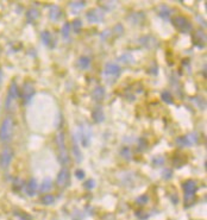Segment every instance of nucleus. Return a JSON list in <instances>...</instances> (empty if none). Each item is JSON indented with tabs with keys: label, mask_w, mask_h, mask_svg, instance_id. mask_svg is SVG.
I'll use <instances>...</instances> for the list:
<instances>
[{
	"label": "nucleus",
	"mask_w": 207,
	"mask_h": 220,
	"mask_svg": "<svg viewBox=\"0 0 207 220\" xmlns=\"http://www.w3.org/2000/svg\"><path fill=\"white\" fill-rule=\"evenodd\" d=\"M56 142H57V147H58V161L60 163L66 167L69 163V155L67 151V147H66V138H64V133L63 132H58L56 136Z\"/></svg>",
	"instance_id": "nucleus-1"
},
{
	"label": "nucleus",
	"mask_w": 207,
	"mask_h": 220,
	"mask_svg": "<svg viewBox=\"0 0 207 220\" xmlns=\"http://www.w3.org/2000/svg\"><path fill=\"white\" fill-rule=\"evenodd\" d=\"M13 119L11 117H6L2 120L0 125V142L1 143H7L13 133Z\"/></svg>",
	"instance_id": "nucleus-2"
},
{
	"label": "nucleus",
	"mask_w": 207,
	"mask_h": 220,
	"mask_svg": "<svg viewBox=\"0 0 207 220\" xmlns=\"http://www.w3.org/2000/svg\"><path fill=\"white\" fill-rule=\"evenodd\" d=\"M171 23L182 33H188L192 30V23L183 16H176L171 19Z\"/></svg>",
	"instance_id": "nucleus-3"
},
{
	"label": "nucleus",
	"mask_w": 207,
	"mask_h": 220,
	"mask_svg": "<svg viewBox=\"0 0 207 220\" xmlns=\"http://www.w3.org/2000/svg\"><path fill=\"white\" fill-rule=\"evenodd\" d=\"M79 137L81 140V144L85 147H90V139H92V131H90V125L87 124H81L80 125V131H79Z\"/></svg>",
	"instance_id": "nucleus-4"
},
{
	"label": "nucleus",
	"mask_w": 207,
	"mask_h": 220,
	"mask_svg": "<svg viewBox=\"0 0 207 220\" xmlns=\"http://www.w3.org/2000/svg\"><path fill=\"white\" fill-rule=\"evenodd\" d=\"M176 143L181 147H192L198 143V135L194 132V133H189L187 136L176 138Z\"/></svg>",
	"instance_id": "nucleus-5"
},
{
	"label": "nucleus",
	"mask_w": 207,
	"mask_h": 220,
	"mask_svg": "<svg viewBox=\"0 0 207 220\" xmlns=\"http://www.w3.org/2000/svg\"><path fill=\"white\" fill-rule=\"evenodd\" d=\"M20 93V96H22V99L24 101V104L27 105L31 99H32V96L35 95V88H34V86L31 84V83H25L24 86H23V88H22V92Z\"/></svg>",
	"instance_id": "nucleus-6"
},
{
	"label": "nucleus",
	"mask_w": 207,
	"mask_h": 220,
	"mask_svg": "<svg viewBox=\"0 0 207 220\" xmlns=\"http://www.w3.org/2000/svg\"><path fill=\"white\" fill-rule=\"evenodd\" d=\"M121 72L120 65L117 63H106L104 68V75L107 77H118Z\"/></svg>",
	"instance_id": "nucleus-7"
},
{
	"label": "nucleus",
	"mask_w": 207,
	"mask_h": 220,
	"mask_svg": "<svg viewBox=\"0 0 207 220\" xmlns=\"http://www.w3.org/2000/svg\"><path fill=\"white\" fill-rule=\"evenodd\" d=\"M86 18L90 23H101L104 20V12L100 9H92L86 13Z\"/></svg>",
	"instance_id": "nucleus-8"
},
{
	"label": "nucleus",
	"mask_w": 207,
	"mask_h": 220,
	"mask_svg": "<svg viewBox=\"0 0 207 220\" xmlns=\"http://www.w3.org/2000/svg\"><path fill=\"white\" fill-rule=\"evenodd\" d=\"M192 41H193V44H194V45H197L198 48L202 49V48H205V45H206V33H205L202 30L199 29V30H197V31L193 33Z\"/></svg>",
	"instance_id": "nucleus-9"
},
{
	"label": "nucleus",
	"mask_w": 207,
	"mask_h": 220,
	"mask_svg": "<svg viewBox=\"0 0 207 220\" xmlns=\"http://www.w3.org/2000/svg\"><path fill=\"white\" fill-rule=\"evenodd\" d=\"M12 157H13V151L11 147H5L1 154H0V165L1 168H7L12 161Z\"/></svg>",
	"instance_id": "nucleus-10"
},
{
	"label": "nucleus",
	"mask_w": 207,
	"mask_h": 220,
	"mask_svg": "<svg viewBox=\"0 0 207 220\" xmlns=\"http://www.w3.org/2000/svg\"><path fill=\"white\" fill-rule=\"evenodd\" d=\"M69 179H70V174H69V170H68V168H66V167H63L62 169L60 170V173L57 174V179H56V183L58 187H66L67 184H68V181H69Z\"/></svg>",
	"instance_id": "nucleus-11"
},
{
	"label": "nucleus",
	"mask_w": 207,
	"mask_h": 220,
	"mask_svg": "<svg viewBox=\"0 0 207 220\" xmlns=\"http://www.w3.org/2000/svg\"><path fill=\"white\" fill-rule=\"evenodd\" d=\"M182 188L186 195H195L198 191V184L194 180H187L182 183Z\"/></svg>",
	"instance_id": "nucleus-12"
},
{
	"label": "nucleus",
	"mask_w": 207,
	"mask_h": 220,
	"mask_svg": "<svg viewBox=\"0 0 207 220\" xmlns=\"http://www.w3.org/2000/svg\"><path fill=\"white\" fill-rule=\"evenodd\" d=\"M19 95V89H18V86H17V83L16 82H12L11 83V86H10V89H9V95H7V100H6V107L9 108L10 106V101L13 100V99H16V98H18Z\"/></svg>",
	"instance_id": "nucleus-13"
},
{
	"label": "nucleus",
	"mask_w": 207,
	"mask_h": 220,
	"mask_svg": "<svg viewBox=\"0 0 207 220\" xmlns=\"http://www.w3.org/2000/svg\"><path fill=\"white\" fill-rule=\"evenodd\" d=\"M25 192L29 196H35L38 192V183H37L36 179H31L25 186Z\"/></svg>",
	"instance_id": "nucleus-14"
},
{
	"label": "nucleus",
	"mask_w": 207,
	"mask_h": 220,
	"mask_svg": "<svg viewBox=\"0 0 207 220\" xmlns=\"http://www.w3.org/2000/svg\"><path fill=\"white\" fill-rule=\"evenodd\" d=\"M62 17V11L61 9L57 6V5H51L50 9H49V19L53 20V22H56Z\"/></svg>",
	"instance_id": "nucleus-15"
},
{
	"label": "nucleus",
	"mask_w": 207,
	"mask_h": 220,
	"mask_svg": "<svg viewBox=\"0 0 207 220\" xmlns=\"http://www.w3.org/2000/svg\"><path fill=\"white\" fill-rule=\"evenodd\" d=\"M139 43L145 48H153L157 44V39L153 36H143L139 39Z\"/></svg>",
	"instance_id": "nucleus-16"
},
{
	"label": "nucleus",
	"mask_w": 207,
	"mask_h": 220,
	"mask_svg": "<svg viewBox=\"0 0 207 220\" xmlns=\"http://www.w3.org/2000/svg\"><path fill=\"white\" fill-rule=\"evenodd\" d=\"M73 154H74V157H75V161L78 163H80L82 161V154L79 149V145H78V137L74 136L73 137Z\"/></svg>",
	"instance_id": "nucleus-17"
},
{
	"label": "nucleus",
	"mask_w": 207,
	"mask_h": 220,
	"mask_svg": "<svg viewBox=\"0 0 207 220\" xmlns=\"http://www.w3.org/2000/svg\"><path fill=\"white\" fill-rule=\"evenodd\" d=\"M92 96L95 101H101L105 98V88L102 86H98L94 88V91L92 93Z\"/></svg>",
	"instance_id": "nucleus-18"
},
{
	"label": "nucleus",
	"mask_w": 207,
	"mask_h": 220,
	"mask_svg": "<svg viewBox=\"0 0 207 220\" xmlns=\"http://www.w3.org/2000/svg\"><path fill=\"white\" fill-rule=\"evenodd\" d=\"M92 118L95 123H102L105 120V114L102 112V108L101 107H97L95 110L93 111L92 113Z\"/></svg>",
	"instance_id": "nucleus-19"
},
{
	"label": "nucleus",
	"mask_w": 207,
	"mask_h": 220,
	"mask_svg": "<svg viewBox=\"0 0 207 220\" xmlns=\"http://www.w3.org/2000/svg\"><path fill=\"white\" fill-rule=\"evenodd\" d=\"M38 17H39V11L36 7H31L26 11V19L29 23L35 22L36 19H38Z\"/></svg>",
	"instance_id": "nucleus-20"
},
{
	"label": "nucleus",
	"mask_w": 207,
	"mask_h": 220,
	"mask_svg": "<svg viewBox=\"0 0 207 220\" xmlns=\"http://www.w3.org/2000/svg\"><path fill=\"white\" fill-rule=\"evenodd\" d=\"M78 67L80 69H88L90 67V58L88 56H81L78 61Z\"/></svg>",
	"instance_id": "nucleus-21"
},
{
	"label": "nucleus",
	"mask_w": 207,
	"mask_h": 220,
	"mask_svg": "<svg viewBox=\"0 0 207 220\" xmlns=\"http://www.w3.org/2000/svg\"><path fill=\"white\" fill-rule=\"evenodd\" d=\"M51 187H53V181H51V179L46 177V179H44V180H43V182H42V184H41L39 192H41V193L49 192V191L51 189Z\"/></svg>",
	"instance_id": "nucleus-22"
},
{
	"label": "nucleus",
	"mask_w": 207,
	"mask_h": 220,
	"mask_svg": "<svg viewBox=\"0 0 207 220\" xmlns=\"http://www.w3.org/2000/svg\"><path fill=\"white\" fill-rule=\"evenodd\" d=\"M86 6L85 1H70L69 2V7L73 10V12H79Z\"/></svg>",
	"instance_id": "nucleus-23"
},
{
	"label": "nucleus",
	"mask_w": 207,
	"mask_h": 220,
	"mask_svg": "<svg viewBox=\"0 0 207 220\" xmlns=\"http://www.w3.org/2000/svg\"><path fill=\"white\" fill-rule=\"evenodd\" d=\"M51 38H53V36H51V33L49 32V31H43L42 33H41V39H42V42L44 43L45 45L48 46H53V43H51Z\"/></svg>",
	"instance_id": "nucleus-24"
},
{
	"label": "nucleus",
	"mask_w": 207,
	"mask_h": 220,
	"mask_svg": "<svg viewBox=\"0 0 207 220\" xmlns=\"http://www.w3.org/2000/svg\"><path fill=\"white\" fill-rule=\"evenodd\" d=\"M158 14H160V17L161 18H169L171 14V10L168 7V6H161V9L158 11Z\"/></svg>",
	"instance_id": "nucleus-25"
},
{
	"label": "nucleus",
	"mask_w": 207,
	"mask_h": 220,
	"mask_svg": "<svg viewBox=\"0 0 207 220\" xmlns=\"http://www.w3.org/2000/svg\"><path fill=\"white\" fill-rule=\"evenodd\" d=\"M161 98H162V100L164 101V102H167V104H169V105L174 104V98H173L171 93L167 92V91L162 92V94H161Z\"/></svg>",
	"instance_id": "nucleus-26"
},
{
	"label": "nucleus",
	"mask_w": 207,
	"mask_h": 220,
	"mask_svg": "<svg viewBox=\"0 0 207 220\" xmlns=\"http://www.w3.org/2000/svg\"><path fill=\"white\" fill-rule=\"evenodd\" d=\"M99 5L100 6H105V7H104L105 11H111V10L114 9L116 2H114V1H100Z\"/></svg>",
	"instance_id": "nucleus-27"
},
{
	"label": "nucleus",
	"mask_w": 207,
	"mask_h": 220,
	"mask_svg": "<svg viewBox=\"0 0 207 220\" xmlns=\"http://www.w3.org/2000/svg\"><path fill=\"white\" fill-rule=\"evenodd\" d=\"M70 29H72V26H70V23H66V24L63 25L62 29H61V33H62L63 38H68V36H69V32H70Z\"/></svg>",
	"instance_id": "nucleus-28"
},
{
	"label": "nucleus",
	"mask_w": 207,
	"mask_h": 220,
	"mask_svg": "<svg viewBox=\"0 0 207 220\" xmlns=\"http://www.w3.org/2000/svg\"><path fill=\"white\" fill-rule=\"evenodd\" d=\"M118 61L129 64V63H132V62H133V57L130 55V54H124V55H121L119 58H118Z\"/></svg>",
	"instance_id": "nucleus-29"
},
{
	"label": "nucleus",
	"mask_w": 207,
	"mask_h": 220,
	"mask_svg": "<svg viewBox=\"0 0 207 220\" xmlns=\"http://www.w3.org/2000/svg\"><path fill=\"white\" fill-rule=\"evenodd\" d=\"M70 26H73L74 31L78 33V32H80V30H81V28H82V22L80 20V19H75L72 24H70Z\"/></svg>",
	"instance_id": "nucleus-30"
},
{
	"label": "nucleus",
	"mask_w": 207,
	"mask_h": 220,
	"mask_svg": "<svg viewBox=\"0 0 207 220\" xmlns=\"http://www.w3.org/2000/svg\"><path fill=\"white\" fill-rule=\"evenodd\" d=\"M42 203L43 205H51V203H54V201H55V198L53 196V195H44L43 198H42Z\"/></svg>",
	"instance_id": "nucleus-31"
},
{
	"label": "nucleus",
	"mask_w": 207,
	"mask_h": 220,
	"mask_svg": "<svg viewBox=\"0 0 207 220\" xmlns=\"http://www.w3.org/2000/svg\"><path fill=\"white\" fill-rule=\"evenodd\" d=\"M85 188L86 189H93L94 187H95V181L94 180H92V179H88L86 182H85Z\"/></svg>",
	"instance_id": "nucleus-32"
},
{
	"label": "nucleus",
	"mask_w": 207,
	"mask_h": 220,
	"mask_svg": "<svg viewBox=\"0 0 207 220\" xmlns=\"http://www.w3.org/2000/svg\"><path fill=\"white\" fill-rule=\"evenodd\" d=\"M153 163L155 165H162L164 163V157L163 156H156L153 158Z\"/></svg>",
	"instance_id": "nucleus-33"
},
{
	"label": "nucleus",
	"mask_w": 207,
	"mask_h": 220,
	"mask_svg": "<svg viewBox=\"0 0 207 220\" xmlns=\"http://www.w3.org/2000/svg\"><path fill=\"white\" fill-rule=\"evenodd\" d=\"M171 174H173V170H171V169H164L162 173V176L165 180H169L171 177Z\"/></svg>",
	"instance_id": "nucleus-34"
},
{
	"label": "nucleus",
	"mask_w": 207,
	"mask_h": 220,
	"mask_svg": "<svg viewBox=\"0 0 207 220\" xmlns=\"http://www.w3.org/2000/svg\"><path fill=\"white\" fill-rule=\"evenodd\" d=\"M121 155L124 158H127V159H130L131 158V152H130V149H127V147H124L123 150H121Z\"/></svg>",
	"instance_id": "nucleus-35"
},
{
	"label": "nucleus",
	"mask_w": 207,
	"mask_h": 220,
	"mask_svg": "<svg viewBox=\"0 0 207 220\" xmlns=\"http://www.w3.org/2000/svg\"><path fill=\"white\" fill-rule=\"evenodd\" d=\"M75 176H76L79 180H82V179H85L86 174H85V171H83L82 169H78V170L75 171Z\"/></svg>",
	"instance_id": "nucleus-36"
},
{
	"label": "nucleus",
	"mask_w": 207,
	"mask_h": 220,
	"mask_svg": "<svg viewBox=\"0 0 207 220\" xmlns=\"http://www.w3.org/2000/svg\"><path fill=\"white\" fill-rule=\"evenodd\" d=\"M148 195H142V196H139L137 200H136V202L137 203H145V202H148Z\"/></svg>",
	"instance_id": "nucleus-37"
},
{
	"label": "nucleus",
	"mask_w": 207,
	"mask_h": 220,
	"mask_svg": "<svg viewBox=\"0 0 207 220\" xmlns=\"http://www.w3.org/2000/svg\"><path fill=\"white\" fill-rule=\"evenodd\" d=\"M114 32H116V33H121V32H123V26H121V25H120V24H118V25H116V28H114Z\"/></svg>",
	"instance_id": "nucleus-38"
},
{
	"label": "nucleus",
	"mask_w": 207,
	"mask_h": 220,
	"mask_svg": "<svg viewBox=\"0 0 207 220\" xmlns=\"http://www.w3.org/2000/svg\"><path fill=\"white\" fill-rule=\"evenodd\" d=\"M139 149H144L145 147V144H144V139H139Z\"/></svg>",
	"instance_id": "nucleus-39"
}]
</instances>
